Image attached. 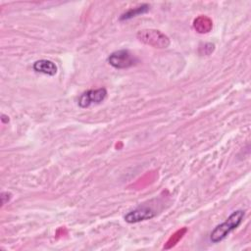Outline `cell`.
I'll use <instances>...</instances> for the list:
<instances>
[{
	"label": "cell",
	"mask_w": 251,
	"mask_h": 251,
	"mask_svg": "<svg viewBox=\"0 0 251 251\" xmlns=\"http://www.w3.org/2000/svg\"><path fill=\"white\" fill-rule=\"evenodd\" d=\"M245 216L243 210H236L232 212L228 218L222 224L218 225L210 234V240L213 243H218L224 240L231 231L236 229L242 223Z\"/></svg>",
	"instance_id": "1"
},
{
	"label": "cell",
	"mask_w": 251,
	"mask_h": 251,
	"mask_svg": "<svg viewBox=\"0 0 251 251\" xmlns=\"http://www.w3.org/2000/svg\"><path fill=\"white\" fill-rule=\"evenodd\" d=\"M136 37L140 42L159 49L167 48L171 43L168 35L161 30L154 28L140 29L137 31Z\"/></svg>",
	"instance_id": "2"
},
{
	"label": "cell",
	"mask_w": 251,
	"mask_h": 251,
	"mask_svg": "<svg viewBox=\"0 0 251 251\" xmlns=\"http://www.w3.org/2000/svg\"><path fill=\"white\" fill-rule=\"evenodd\" d=\"M108 63L115 69H127L136 64L137 59L128 50L121 49L111 53L107 59Z\"/></svg>",
	"instance_id": "3"
},
{
	"label": "cell",
	"mask_w": 251,
	"mask_h": 251,
	"mask_svg": "<svg viewBox=\"0 0 251 251\" xmlns=\"http://www.w3.org/2000/svg\"><path fill=\"white\" fill-rule=\"evenodd\" d=\"M107 97V90L104 87L90 89L81 93L78 97L77 104L80 108H88L93 104H100Z\"/></svg>",
	"instance_id": "4"
},
{
	"label": "cell",
	"mask_w": 251,
	"mask_h": 251,
	"mask_svg": "<svg viewBox=\"0 0 251 251\" xmlns=\"http://www.w3.org/2000/svg\"><path fill=\"white\" fill-rule=\"evenodd\" d=\"M155 216H156V212L151 207L142 205L126 213L124 219L128 224H135V223L143 222L146 220H151Z\"/></svg>",
	"instance_id": "5"
},
{
	"label": "cell",
	"mask_w": 251,
	"mask_h": 251,
	"mask_svg": "<svg viewBox=\"0 0 251 251\" xmlns=\"http://www.w3.org/2000/svg\"><path fill=\"white\" fill-rule=\"evenodd\" d=\"M32 69L36 73H40V74L47 75L50 76L55 75L58 72L57 65L53 61L46 60V59H41V60L35 61L32 64Z\"/></svg>",
	"instance_id": "6"
},
{
	"label": "cell",
	"mask_w": 251,
	"mask_h": 251,
	"mask_svg": "<svg viewBox=\"0 0 251 251\" xmlns=\"http://www.w3.org/2000/svg\"><path fill=\"white\" fill-rule=\"evenodd\" d=\"M212 27H213V22L207 16L200 15L193 21V28L198 33H201V34L208 33L209 31H211Z\"/></svg>",
	"instance_id": "7"
},
{
	"label": "cell",
	"mask_w": 251,
	"mask_h": 251,
	"mask_svg": "<svg viewBox=\"0 0 251 251\" xmlns=\"http://www.w3.org/2000/svg\"><path fill=\"white\" fill-rule=\"evenodd\" d=\"M149 9H150V6L148 4H141L140 6L129 9L126 12H125L124 14H122L121 17H120V20L121 21L130 20V19H132V18H134L138 15H142V14L147 13L149 11Z\"/></svg>",
	"instance_id": "8"
},
{
	"label": "cell",
	"mask_w": 251,
	"mask_h": 251,
	"mask_svg": "<svg viewBox=\"0 0 251 251\" xmlns=\"http://www.w3.org/2000/svg\"><path fill=\"white\" fill-rule=\"evenodd\" d=\"M187 228L186 227H182L178 230H176L165 243L164 245V249H171L172 247H174L175 245H176V243H178V241L183 237V235L186 233Z\"/></svg>",
	"instance_id": "9"
},
{
	"label": "cell",
	"mask_w": 251,
	"mask_h": 251,
	"mask_svg": "<svg viewBox=\"0 0 251 251\" xmlns=\"http://www.w3.org/2000/svg\"><path fill=\"white\" fill-rule=\"evenodd\" d=\"M215 50V44L211 43V42H206L203 44H200L199 48H198V52L200 55H210L211 53H213Z\"/></svg>",
	"instance_id": "10"
},
{
	"label": "cell",
	"mask_w": 251,
	"mask_h": 251,
	"mask_svg": "<svg viewBox=\"0 0 251 251\" xmlns=\"http://www.w3.org/2000/svg\"><path fill=\"white\" fill-rule=\"evenodd\" d=\"M0 198H1V206L3 207L6 203H8L11 200L12 194L10 192H8V191H3L0 194Z\"/></svg>",
	"instance_id": "11"
},
{
	"label": "cell",
	"mask_w": 251,
	"mask_h": 251,
	"mask_svg": "<svg viewBox=\"0 0 251 251\" xmlns=\"http://www.w3.org/2000/svg\"><path fill=\"white\" fill-rule=\"evenodd\" d=\"M1 121H2V123L6 124V123L9 122V117L6 116V115H4V114H2V115H1Z\"/></svg>",
	"instance_id": "12"
}]
</instances>
